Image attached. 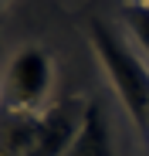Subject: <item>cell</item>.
Returning a JSON list of instances; mask_svg holds the SVG:
<instances>
[{
  "mask_svg": "<svg viewBox=\"0 0 149 156\" xmlns=\"http://www.w3.org/2000/svg\"><path fill=\"white\" fill-rule=\"evenodd\" d=\"M64 156H112V136H109V119L105 109L98 102H88L81 126L74 133L71 146L64 149Z\"/></svg>",
  "mask_w": 149,
  "mask_h": 156,
  "instance_id": "obj_4",
  "label": "cell"
},
{
  "mask_svg": "<svg viewBox=\"0 0 149 156\" xmlns=\"http://www.w3.org/2000/svg\"><path fill=\"white\" fill-rule=\"evenodd\" d=\"M85 105L81 102H61L44 115L31 119V112H17V153L20 156H64L74 133L81 126Z\"/></svg>",
  "mask_w": 149,
  "mask_h": 156,
  "instance_id": "obj_2",
  "label": "cell"
},
{
  "mask_svg": "<svg viewBox=\"0 0 149 156\" xmlns=\"http://www.w3.org/2000/svg\"><path fill=\"white\" fill-rule=\"evenodd\" d=\"M122 20H126V27L132 31L136 44L146 51V58H149V4H129L126 10H122Z\"/></svg>",
  "mask_w": 149,
  "mask_h": 156,
  "instance_id": "obj_5",
  "label": "cell"
},
{
  "mask_svg": "<svg viewBox=\"0 0 149 156\" xmlns=\"http://www.w3.org/2000/svg\"><path fill=\"white\" fill-rule=\"evenodd\" d=\"M51 82H54L51 55L37 44H27L10 58L4 71V102L14 112H37L51 92Z\"/></svg>",
  "mask_w": 149,
  "mask_h": 156,
  "instance_id": "obj_3",
  "label": "cell"
},
{
  "mask_svg": "<svg viewBox=\"0 0 149 156\" xmlns=\"http://www.w3.org/2000/svg\"><path fill=\"white\" fill-rule=\"evenodd\" d=\"M88 41H92L98 61H102V68H105L119 102L126 105L129 119L149 139V68L142 65V58H136V51L112 27H105L102 20H95L88 27Z\"/></svg>",
  "mask_w": 149,
  "mask_h": 156,
  "instance_id": "obj_1",
  "label": "cell"
},
{
  "mask_svg": "<svg viewBox=\"0 0 149 156\" xmlns=\"http://www.w3.org/2000/svg\"><path fill=\"white\" fill-rule=\"evenodd\" d=\"M142 4H149V0H142Z\"/></svg>",
  "mask_w": 149,
  "mask_h": 156,
  "instance_id": "obj_6",
  "label": "cell"
}]
</instances>
